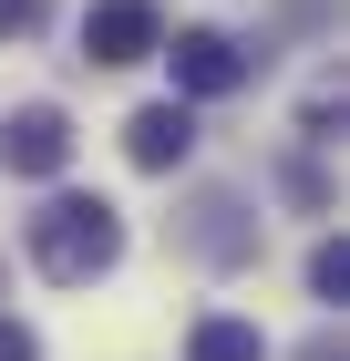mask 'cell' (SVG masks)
<instances>
[{"label": "cell", "instance_id": "6da1fadb", "mask_svg": "<svg viewBox=\"0 0 350 361\" xmlns=\"http://www.w3.org/2000/svg\"><path fill=\"white\" fill-rule=\"evenodd\" d=\"M113 258H124V227H113L104 196H52L42 217H31V269L62 279V289H82V279H104Z\"/></svg>", "mask_w": 350, "mask_h": 361}, {"label": "cell", "instance_id": "277c9868", "mask_svg": "<svg viewBox=\"0 0 350 361\" xmlns=\"http://www.w3.org/2000/svg\"><path fill=\"white\" fill-rule=\"evenodd\" d=\"M0 166H11V176H31V186H52V176L73 166V124H62V104H21V114H11Z\"/></svg>", "mask_w": 350, "mask_h": 361}, {"label": "cell", "instance_id": "ba28073f", "mask_svg": "<svg viewBox=\"0 0 350 361\" xmlns=\"http://www.w3.org/2000/svg\"><path fill=\"white\" fill-rule=\"evenodd\" d=\"M0 361H42V341H31L21 320H0Z\"/></svg>", "mask_w": 350, "mask_h": 361}, {"label": "cell", "instance_id": "5b68a950", "mask_svg": "<svg viewBox=\"0 0 350 361\" xmlns=\"http://www.w3.org/2000/svg\"><path fill=\"white\" fill-rule=\"evenodd\" d=\"M124 155H135L144 176H175V166L196 155V114H186V104H144L135 124H124Z\"/></svg>", "mask_w": 350, "mask_h": 361}, {"label": "cell", "instance_id": "9c48e42d", "mask_svg": "<svg viewBox=\"0 0 350 361\" xmlns=\"http://www.w3.org/2000/svg\"><path fill=\"white\" fill-rule=\"evenodd\" d=\"M42 21V0H0V42H11V31H31Z\"/></svg>", "mask_w": 350, "mask_h": 361}, {"label": "cell", "instance_id": "8992f818", "mask_svg": "<svg viewBox=\"0 0 350 361\" xmlns=\"http://www.w3.org/2000/svg\"><path fill=\"white\" fill-rule=\"evenodd\" d=\"M186 361H268V341H258V320H227V310H206L186 331Z\"/></svg>", "mask_w": 350, "mask_h": 361}, {"label": "cell", "instance_id": "52a82bcc", "mask_svg": "<svg viewBox=\"0 0 350 361\" xmlns=\"http://www.w3.org/2000/svg\"><path fill=\"white\" fill-rule=\"evenodd\" d=\"M309 300H320V310L350 300V248H340V238H320V248H309Z\"/></svg>", "mask_w": 350, "mask_h": 361}, {"label": "cell", "instance_id": "7a4b0ae2", "mask_svg": "<svg viewBox=\"0 0 350 361\" xmlns=\"http://www.w3.org/2000/svg\"><path fill=\"white\" fill-rule=\"evenodd\" d=\"M155 42H165V11H155V0H93V11H82V62H104V73L144 62Z\"/></svg>", "mask_w": 350, "mask_h": 361}, {"label": "cell", "instance_id": "3957f363", "mask_svg": "<svg viewBox=\"0 0 350 361\" xmlns=\"http://www.w3.org/2000/svg\"><path fill=\"white\" fill-rule=\"evenodd\" d=\"M165 62H175V104H216V93L247 83V52L227 42V31H175V42H155Z\"/></svg>", "mask_w": 350, "mask_h": 361}]
</instances>
